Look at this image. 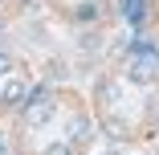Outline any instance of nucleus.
<instances>
[{
    "label": "nucleus",
    "mask_w": 159,
    "mask_h": 155,
    "mask_svg": "<svg viewBox=\"0 0 159 155\" xmlns=\"http://www.w3.org/2000/svg\"><path fill=\"white\" fill-rule=\"evenodd\" d=\"M53 110H57V98H53L49 86L45 90H33V94L25 98V106H20V114H25L29 127H45V122L53 118Z\"/></svg>",
    "instance_id": "f257e3e1"
},
{
    "label": "nucleus",
    "mask_w": 159,
    "mask_h": 155,
    "mask_svg": "<svg viewBox=\"0 0 159 155\" xmlns=\"http://www.w3.org/2000/svg\"><path fill=\"white\" fill-rule=\"evenodd\" d=\"M25 98H29V86H25L20 78H12V82L4 86V94H0V102H4V106H25Z\"/></svg>",
    "instance_id": "f03ea898"
},
{
    "label": "nucleus",
    "mask_w": 159,
    "mask_h": 155,
    "mask_svg": "<svg viewBox=\"0 0 159 155\" xmlns=\"http://www.w3.org/2000/svg\"><path fill=\"white\" fill-rule=\"evenodd\" d=\"M118 12H122V21H131V25H143V16H147V0H118Z\"/></svg>",
    "instance_id": "7ed1b4c3"
},
{
    "label": "nucleus",
    "mask_w": 159,
    "mask_h": 155,
    "mask_svg": "<svg viewBox=\"0 0 159 155\" xmlns=\"http://www.w3.org/2000/svg\"><path fill=\"white\" fill-rule=\"evenodd\" d=\"M86 135H90V118H74V122H70V135H66V143H70V147H78Z\"/></svg>",
    "instance_id": "20e7f679"
},
{
    "label": "nucleus",
    "mask_w": 159,
    "mask_h": 155,
    "mask_svg": "<svg viewBox=\"0 0 159 155\" xmlns=\"http://www.w3.org/2000/svg\"><path fill=\"white\" fill-rule=\"evenodd\" d=\"M131 82L135 86H151L155 82V70L147 66V61H135V66H131Z\"/></svg>",
    "instance_id": "39448f33"
},
{
    "label": "nucleus",
    "mask_w": 159,
    "mask_h": 155,
    "mask_svg": "<svg viewBox=\"0 0 159 155\" xmlns=\"http://www.w3.org/2000/svg\"><path fill=\"white\" fill-rule=\"evenodd\" d=\"M74 21H78V25H90V21H98V4H94V0L78 4V8H74Z\"/></svg>",
    "instance_id": "423d86ee"
},
{
    "label": "nucleus",
    "mask_w": 159,
    "mask_h": 155,
    "mask_svg": "<svg viewBox=\"0 0 159 155\" xmlns=\"http://www.w3.org/2000/svg\"><path fill=\"white\" fill-rule=\"evenodd\" d=\"M102 131H106L110 139H126V127H122L118 118H106V122H102Z\"/></svg>",
    "instance_id": "0eeeda50"
},
{
    "label": "nucleus",
    "mask_w": 159,
    "mask_h": 155,
    "mask_svg": "<svg viewBox=\"0 0 159 155\" xmlns=\"http://www.w3.org/2000/svg\"><path fill=\"white\" fill-rule=\"evenodd\" d=\"M12 66H16V61H12V53H8V49H0V78H4V74H12Z\"/></svg>",
    "instance_id": "6e6552de"
},
{
    "label": "nucleus",
    "mask_w": 159,
    "mask_h": 155,
    "mask_svg": "<svg viewBox=\"0 0 159 155\" xmlns=\"http://www.w3.org/2000/svg\"><path fill=\"white\" fill-rule=\"evenodd\" d=\"M45 155H74V147H70V143H53Z\"/></svg>",
    "instance_id": "1a4fd4ad"
},
{
    "label": "nucleus",
    "mask_w": 159,
    "mask_h": 155,
    "mask_svg": "<svg viewBox=\"0 0 159 155\" xmlns=\"http://www.w3.org/2000/svg\"><path fill=\"white\" fill-rule=\"evenodd\" d=\"M49 78H66V61H49Z\"/></svg>",
    "instance_id": "9d476101"
},
{
    "label": "nucleus",
    "mask_w": 159,
    "mask_h": 155,
    "mask_svg": "<svg viewBox=\"0 0 159 155\" xmlns=\"http://www.w3.org/2000/svg\"><path fill=\"white\" fill-rule=\"evenodd\" d=\"M0 155H4V143H0Z\"/></svg>",
    "instance_id": "9b49d317"
},
{
    "label": "nucleus",
    "mask_w": 159,
    "mask_h": 155,
    "mask_svg": "<svg viewBox=\"0 0 159 155\" xmlns=\"http://www.w3.org/2000/svg\"><path fill=\"white\" fill-rule=\"evenodd\" d=\"M106 155H118V151H106Z\"/></svg>",
    "instance_id": "f8f14e48"
}]
</instances>
